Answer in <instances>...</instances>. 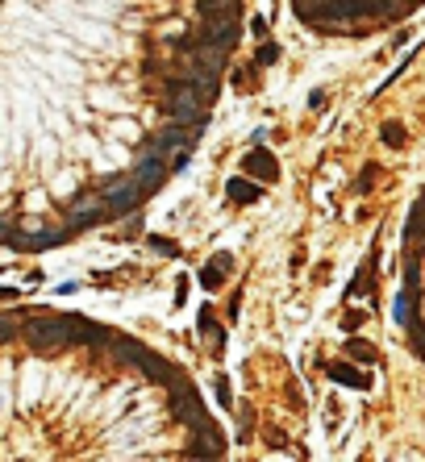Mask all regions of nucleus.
<instances>
[{"label":"nucleus","mask_w":425,"mask_h":462,"mask_svg":"<svg viewBox=\"0 0 425 462\" xmlns=\"http://www.w3.org/2000/svg\"><path fill=\"white\" fill-rule=\"evenodd\" d=\"M225 196H230L234 204H255V200L263 196V188H259L250 175H242V179H225Z\"/></svg>","instance_id":"obj_8"},{"label":"nucleus","mask_w":425,"mask_h":462,"mask_svg":"<svg viewBox=\"0 0 425 462\" xmlns=\"http://www.w3.org/2000/svg\"><path fill=\"white\" fill-rule=\"evenodd\" d=\"M422 200H425V188H422Z\"/></svg>","instance_id":"obj_21"},{"label":"nucleus","mask_w":425,"mask_h":462,"mask_svg":"<svg viewBox=\"0 0 425 462\" xmlns=\"http://www.w3.org/2000/svg\"><path fill=\"white\" fill-rule=\"evenodd\" d=\"M376 263H380V254L371 250L367 258H363V267L355 271V279H351V288H346V296L355 300V296H367L371 292V283H376Z\"/></svg>","instance_id":"obj_7"},{"label":"nucleus","mask_w":425,"mask_h":462,"mask_svg":"<svg viewBox=\"0 0 425 462\" xmlns=\"http://www.w3.org/2000/svg\"><path fill=\"white\" fill-rule=\"evenodd\" d=\"M425 238V200H417L413 204V213H409V221H405V242L409 246H417Z\"/></svg>","instance_id":"obj_10"},{"label":"nucleus","mask_w":425,"mask_h":462,"mask_svg":"<svg viewBox=\"0 0 425 462\" xmlns=\"http://www.w3.org/2000/svg\"><path fill=\"white\" fill-rule=\"evenodd\" d=\"M405 138H409V133H405L401 121H388V125H384V142H388V146H405Z\"/></svg>","instance_id":"obj_13"},{"label":"nucleus","mask_w":425,"mask_h":462,"mask_svg":"<svg viewBox=\"0 0 425 462\" xmlns=\"http://www.w3.org/2000/svg\"><path fill=\"white\" fill-rule=\"evenodd\" d=\"M230 271H234V254H225V250H221V254H213V258H209V267L200 271V288H205V292H221V283H225V275H230Z\"/></svg>","instance_id":"obj_6"},{"label":"nucleus","mask_w":425,"mask_h":462,"mask_svg":"<svg viewBox=\"0 0 425 462\" xmlns=\"http://www.w3.org/2000/svg\"><path fill=\"white\" fill-rule=\"evenodd\" d=\"M200 333H209V338H221V325H217L213 308H200Z\"/></svg>","instance_id":"obj_14"},{"label":"nucleus","mask_w":425,"mask_h":462,"mask_svg":"<svg viewBox=\"0 0 425 462\" xmlns=\"http://www.w3.org/2000/svg\"><path fill=\"white\" fill-rule=\"evenodd\" d=\"M342 354H346V358H355L359 367H371V363L380 358V350H376L371 342H363V338H355V333H351V338L342 342Z\"/></svg>","instance_id":"obj_9"},{"label":"nucleus","mask_w":425,"mask_h":462,"mask_svg":"<svg viewBox=\"0 0 425 462\" xmlns=\"http://www.w3.org/2000/svg\"><path fill=\"white\" fill-rule=\"evenodd\" d=\"M250 29H255V38H263V33H267V17H255Z\"/></svg>","instance_id":"obj_19"},{"label":"nucleus","mask_w":425,"mask_h":462,"mask_svg":"<svg viewBox=\"0 0 425 462\" xmlns=\"http://www.w3.org/2000/svg\"><path fill=\"white\" fill-rule=\"evenodd\" d=\"M326 375L330 379H338L342 388H355V392H371V375L363 371V367H355V358H334V363H326Z\"/></svg>","instance_id":"obj_3"},{"label":"nucleus","mask_w":425,"mask_h":462,"mask_svg":"<svg viewBox=\"0 0 425 462\" xmlns=\"http://www.w3.org/2000/svg\"><path fill=\"white\" fill-rule=\"evenodd\" d=\"M142 200H146V192L138 188V179H109L104 204H109V213H113V217H121V213H134Z\"/></svg>","instance_id":"obj_2"},{"label":"nucleus","mask_w":425,"mask_h":462,"mask_svg":"<svg viewBox=\"0 0 425 462\" xmlns=\"http://www.w3.org/2000/svg\"><path fill=\"white\" fill-rule=\"evenodd\" d=\"M146 246H150L154 254H163V258H179V246H175L171 238H159V233H150V238H146Z\"/></svg>","instance_id":"obj_11"},{"label":"nucleus","mask_w":425,"mask_h":462,"mask_svg":"<svg viewBox=\"0 0 425 462\" xmlns=\"http://www.w3.org/2000/svg\"><path fill=\"white\" fill-rule=\"evenodd\" d=\"M13 333H17V329H13V321H8V317H0V342H8Z\"/></svg>","instance_id":"obj_18"},{"label":"nucleus","mask_w":425,"mask_h":462,"mask_svg":"<svg viewBox=\"0 0 425 462\" xmlns=\"http://www.w3.org/2000/svg\"><path fill=\"white\" fill-rule=\"evenodd\" d=\"M0 300H17V288H0Z\"/></svg>","instance_id":"obj_20"},{"label":"nucleus","mask_w":425,"mask_h":462,"mask_svg":"<svg viewBox=\"0 0 425 462\" xmlns=\"http://www.w3.org/2000/svg\"><path fill=\"white\" fill-rule=\"evenodd\" d=\"M217 400H221L225 409H230V400H234V396H230V379H225V375H217Z\"/></svg>","instance_id":"obj_15"},{"label":"nucleus","mask_w":425,"mask_h":462,"mask_svg":"<svg viewBox=\"0 0 425 462\" xmlns=\"http://www.w3.org/2000/svg\"><path fill=\"white\" fill-rule=\"evenodd\" d=\"M242 171H246L250 179H263V183H275V179H280V163H275V154H271L267 146H259V142H255V150L242 158Z\"/></svg>","instance_id":"obj_4"},{"label":"nucleus","mask_w":425,"mask_h":462,"mask_svg":"<svg viewBox=\"0 0 425 462\" xmlns=\"http://www.w3.org/2000/svg\"><path fill=\"white\" fill-rule=\"evenodd\" d=\"M255 63H259V67H271V63H280V42H263V46L255 50Z\"/></svg>","instance_id":"obj_12"},{"label":"nucleus","mask_w":425,"mask_h":462,"mask_svg":"<svg viewBox=\"0 0 425 462\" xmlns=\"http://www.w3.org/2000/svg\"><path fill=\"white\" fill-rule=\"evenodd\" d=\"M234 88H238V92H250V71H234Z\"/></svg>","instance_id":"obj_17"},{"label":"nucleus","mask_w":425,"mask_h":462,"mask_svg":"<svg viewBox=\"0 0 425 462\" xmlns=\"http://www.w3.org/2000/svg\"><path fill=\"white\" fill-rule=\"evenodd\" d=\"M363 317H367V313H346V317H342V329L355 333V325H363Z\"/></svg>","instance_id":"obj_16"},{"label":"nucleus","mask_w":425,"mask_h":462,"mask_svg":"<svg viewBox=\"0 0 425 462\" xmlns=\"http://www.w3.org/2000/svg\"><path fill=\"white\" fill-rule=\"evenodd\" d=\"M196 17H200V25L242 21V0H196Z\"/></svg>","instance_id":"obj_5"},{"label":"nucleus","mask_w":425,"mask_h":462,"mask_svg":"<svg viewBox=\"0 0 425 462\" xmlns=\"http://www.w3.org/2000/svg\"><path fill=\"white\" fill-rule=\"evenodd\" d=\"M79 325H83V317H75V313L33 317V321L25 325V338H29V346H33L38 354H54V350H63V346H79Z\"/></svg>","instance_id":"obj_1"}]
</instances>
